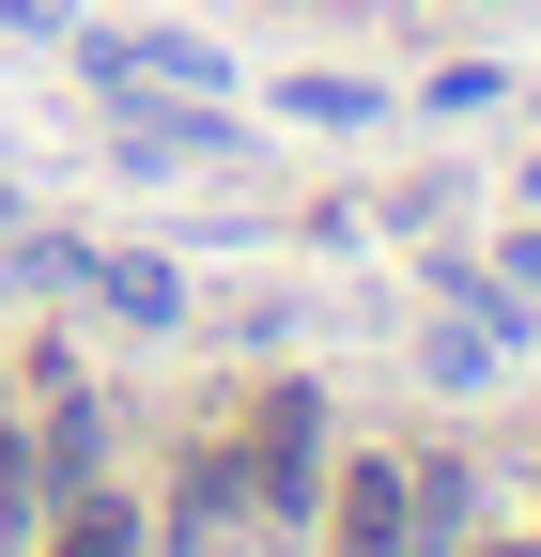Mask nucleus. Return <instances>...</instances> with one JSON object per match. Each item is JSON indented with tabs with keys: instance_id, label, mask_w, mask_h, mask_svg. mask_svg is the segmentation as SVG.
<instances>
[{
	"instance_id": "f257e3e1",
	"label": "nucleus",
	"mask_w": 541,
	"mask_h": 557,
	"mask_svg": "<svg viewBox=\"0 0 541 557\" xmlns=\"http://www.w3.org/2000/svg\"><path fill=\"white\" fill-rule=\"evenodd\" d=\"M310 480H325V403L279 387V403H263V434H248V496L294 527V511H310Z\"/></svg>"
},
{
	"instance_id": "f03ea898",
	"label": "nucleus",
	"mask_w": 541,
	"mask_h": 557,
	"mask_svg": "<svg viewBox=\"0 0 541 557\" xmlns=\"http://www.w3.org/2000/svg\"><path fill=\"white\" fill-rule=\"evenodd\" d=\"M341 557H433V542H418V496H402V465H341Z\"/></svg>"
},
{
	"instance_id": "7ed1b4c3",
	"label": "nucleus",
	"mask_w": 541,
	"mask_h": 557,
	"mask_svg": "<svg viewBox=\"0 0 541 557\" xmlns=\"http://www.w3.org/2000/svg\"><path fill=\"white\" fill-rule=\"evenodd\" d=\"M93 295H109L124 325H171V310H186V295H171V263H93Z\"/></svg>"
},
{
	"instance_id": "20e7f679",
	"label": "nucleus",
	"mask_w": 541,
	"mask_h": 557,
	"mask_svg": "<svg viewBox=\"0 0 541 557\" xmlns=\"http://www.w3.org/2000/svg\"><path fill=\"white\" fill-rule=\"evenodd\" d=\"M47 557H140V527H124L109 496H78V511H62V527H47Z\"/></svg>"
},
{
	"instance_id": "39448f33",
	"label": "nucleus",
	"mask_w": 541,
	"mask_h": 557,
	"mask_svg": "<svg viewBox=\"0 0 541 557\" xmlns=\"http://www.w3.org/2000/svg\"><path fill=\"white\" fill-rule=\"evenodd\" d=\"M511 557H541V542H511Z\"/></svg>"
}]
</instances>
